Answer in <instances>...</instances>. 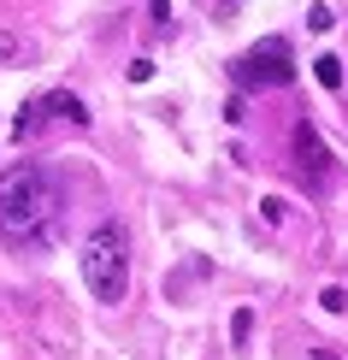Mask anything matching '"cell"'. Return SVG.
Segmentation results:
<instances>
[{"label": "cell", "instance_id": "cell-1", "mask_svg": "<svg viewBox=\"0 0 348 360\" xmlns=\"http://www.w3.org/2000/svg\"><path fill=\"white\" fill-rule=\"evenodd\" d=\"M59 177L36 160L0 172V236L12 248H48L59 236Z\"/></svg>", "mask_w": 348, "mask_h": 360}, {"label": "cell", "instance_id": "cell-2", "mask_svg": "<svg viewBox=\"0 0 348 360\" xmlns=\"http://www.w3.org/2000/svg\"><path fill=\"white\" fill-rule=\"evenodd\" d=\"M83 283L95 302H124L130 290V243L118 224H95L83 243Z\"/></svg>", "mask_w": 348, "mask_h": 360}, {"label": "cell", "instance_id": "cell-3", "mask_svg": "<svg viewBox=\"0 0 348 360\" xmlns=\"http://www.w3.org/2000/svg\"><path fill=\"white\" fill-rule=\"evenodd\" d=\"M236 83H242V89H278V83H295L290 41H283V36H266L260 48H248V53L236 59Z\"/></svg>", "mask_w": 348, "mask_h": 360}, {"label": "cell", "instance_id": "cell-4", "mask_svg": "<svg viewBox=\"0 0 348 360\" xmlns=\"http://www.w3.org/2000/svg\"><path fill=\"white\" fill-rule=\"evenodd\" d=\"M295 177H301L313 195H325V189H330V177H337V166H330V148L319 142V130H313L307 118L295 124Z\"/></svg>", "mask_w": 348, "mask_h": 360}, {"label": "cell", "instance_id": "cell-5", "mask_svg": "<svg viewBox=\"0 0 348 360\" xmlns=\"http://www.w3.org/2000/svg\"><path fill=\"white\" fill-rule=\"evenodd\" d=\"M41 112L48 118H71V124H89V107L77 95H65V89H59V95H41Z\"/></svg>", "mask_w": 348, "mask_h": 360}, {"label": "cell", "instance_id": "cell-6", "mask_svg": "<svg viewBox=\"0 0 348 360\" xmlns=\"http://www.w3.org/2000/svg\"><path fill=\"white\" fill-rule=\"evenodd\" d=\"M313 77H319L325 89H342V59L337 53H319V59H313Z\"/></svg>", "mask_w": 348, "mask_h": 360}, {"label": "cell", "instance_id": "cell-7", "mask_svg": "<svg viewBox=\"0 0 348 360\" xmlns=\"http://www.w3.org/2000/svg\"><path fill=\"white\" fill-rule=\"evenodd\" d=\"M41 118H48V112H41V101H30V107L18 112V124H12V136H18V142H24V136H36V130H41Z\"/></svg>", "mask_w": 348, "mask_h": 360}, {"label": "cell", "instance_id": "cell-8", "mask_svg": "<svg viewBox=\"0 0 348 360\" xmlns=\"http://www.w3.org/2000/svg\"><path fill=\"white\" fill-rule=\"evenodd\" d=\"M18 53H24V41L12 36L6 24H0V65H18Z\"/></svg>", "mask_w": 348, "mask_h": 360}, {"label": "cell", "instance_id": "cell-9", "mask_svg": "<svg viewBox=\"0 0 348 360\" xmlns=\"http://www.w3.org/2000/svg\"><path fill=\"white\" fill-rule=\"evenodd\" d=\"M231 337H236V349L254 337V313H248V307H236V319H231Z\"/></svg>", "mask_w": 348, "mask_h": 360}, {"label": "cell", "instance_id": "cell-10", "mask_svg": "<svg viewBox=\"0 0 348 360\" xmlns=\"http://www.w3.org/2000/svg\"><path fill=\"white\" fill-rule=\"evenodd\" d=\"M319 302H325V313H342V307H348V295H342V290H337V283H330V290H325V295H319Z\"/></svg>", "mask_w": 348, "mask_h": 360}, {"label": "cell", "instance_id": "cell-11", "mask_svg": "<svg viewBox=\"0 0 348 360\" xmlns=\"http://www.w3.org/2000/svg\"><path fill=\"white\" fill-rule=\"evenodd\" d=\"M307 24H313V30H319V36H325V30H330V24H337V18H330V6H313V12H307Z\"/></svg>", "mask_w": 348, "mask_h": 360}, {"label": "cell", "instance_id": "cell-12", "mask_svg": "<svg viewBox=\"0 0 348 360\" xmlns=\"http://www.w3.org/2000/svg\"><path fill=\"white\" fill-rule=\"evenodd\" d=\"M148 6H154V24H160V30L172 24V6H165V0H148Z\"/></svg>", "mask_w": 348, "mask_h": 360}, {"label": "cell", "instance_id": "cell-13", "mask_svg": "<svg viewBox=\"0 0 348 360\" xmlns=\"http://www.w3.org/2000/svg\"><path fill=\"white\" fill-rule=\"evenodd\" d=\"M313 360H337V354H330V349H313Z\"/></svg>", "mask_w": 348, "mask_h": 360}]
</instances>
